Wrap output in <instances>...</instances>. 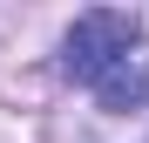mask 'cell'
Segmentation results:
<instances>
[{
    "label": "cell",
    "instance_id": "2",
    "mask_svg": "<svg viewBox=\"0 0 149 143\" xmlns=\"http://www.w3.org/2000/svg\"><path fill=\"white\" fill-rule=\"evenodd\" d=\"M95 102H102L109 116H129V109H149V55L136 48V55H122L102 82H95Z\"/></svg>",
    "mask_w": 149,
    "mask_h": 143
},
{
    "label": "cell",
    "instance_id": "1",
    "mask_svg": "<svg viewBox=\"0 0 149 143\" xmlns=\"http://www.w3.org/2000/svg\"><path fill=\"white\" fill-rule=\"evenodd\" d=\"M136 41H142V20L129 7H88V14H74V27L61 34V75H74V82L95 89L122 55H136Z\"/></svg>",
    "mask_w": 149,
    "mask_h": 143
}]
</instances>
